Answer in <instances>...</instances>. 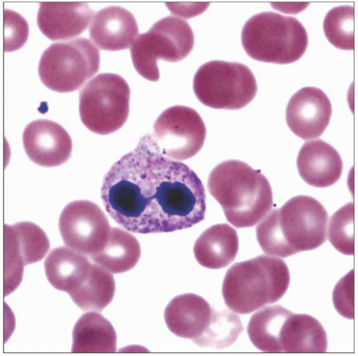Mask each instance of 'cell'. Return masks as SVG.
<instances>
[{
	"mask_svg": "<svg viewBox=\"0 0 358 356\" xmlns=\"http://www.w3.org/2000/svg\"><path fill=\"white\" fill-rule=\"evenodd\" d=\"M115 292L112 273L101 265L92 263L85 280L69 295L84 311L101 312L111 303Z\"/></svg>",
	"mask_w": 358,
	"mask_h": 356,
	"instance_id": "cell-24",
	"label": "cell"
},
{
	"mask_svg": "<svg viewBox=\"0 0 358 356\" xmlns=\"http://www.w3.org/2000/svg\"><path fill=\"white\" fill-rule=\"evenodd\" d=\"M59 229L67 247L92 256L105 247L111 227L97 204L76 201L69 204L59 216Z\"/></svg>",
	"mask_w": 358,
	"mask_h": 356,
	"instance_id": "cell-12",
	"label": "cell"
},
{
	"mask_svg": "<svg viewBox=\"0 0 358 356\" xmlns=\"http://www.w3.org/2000/svg\"><path fill=\"white\" fill-rule=\"evenodd\" d=\"M92 263L82 252L69 247L57 248L45 260V274L53 287L70 294L85 280Z\"/></svg>",
	"mask_w": 358,
	"mask_h": 356,
	"instance_id": "cell-21",
	"label": "cell"
},
{
	"mask_svg": "<svg viewBox=\"0 0 358 356\" xmlns=\"http://www.w3.org/2000/svg\"><path fill=\"white\" fill-rule=\"evenodd\" d=\"M100 62L97 47L88 39L78 38L48 48L41 56L38 73L43 83L51 90L69 93L96 75Z\"/></svg>",
	"mask_w": 358,
	"mask_h": 356,
	"instance_id": "cell-8",
	"label": "cell"
},
{
	"mask_svg": "<svg viewBox=\"0 0 358 356\" xmlns=\"http://www.w3.org/2000/svg\"><path fill=\"white\" fill-rule=\"evenodd\" d=\"M217 315L202 297L192 294L178 295L164 313L168 329L174 335L192 340L198 345L211 328Z\"/></svg>",
	"mask_w": 358,
	"mask_h": 356,
	"instance_id": "cell-16",
	"label": "cell"
},
{
	"mask_svg": "<svg viewBox=\"0 0 358 356\" xmlns=\"http://www.w3.org/2000/svg\"><path fill=\"white\" fill-rule=\"evenodd\" d=\"M4 50L12 52L21 48L28 39L29 25L27 20L19 13L5 10Z\"/></svg>",
	"mask_w": 358,
	"mask_h": 356,
	"instance_id": "cell-28",
	"label": "cell"
},
{
	"mask_svg": "<svg viewBox=\"0 0 358 356\" xmlns=\"http://www.w3.org/2000/svg\"><path fill=\"white\" fill-rule=\"evenodd\" d=\"M238 250L236 231L222 224L205 230L194 244L197 262L204 268L219 270L226 268L236 258Z\"/></svg>",
	"mask_w": 358,
	"mask_h": 356,
	"instance_id": "cell-20",
	"label": "cell"
},
{
	"mask_svg": "<svg viewBox=\"0 0 358 356\" xmlns=\"http://www.w3.org/2000/svg\"><path fill=\"white\" fill-rule=\"evenodd\" d=\"M89 33L100 49L122 50L133 45L138 36V27L130 11L122 7L111 6L95 14Z\"/></svg>",
	"mask_w": 358,
	"mask_h": 356,
	"instance_id": "cell-18",
	"label": "cell"
},
{
	"mask_svg": "<svg viewBox=\"0 0 358 356\" xmlns=\"http://www.w3.org/2000/svg\"><path fill=\"white\" fill-rule=\"evenodd\" d=\"M94 15V11L85 3H41L37 22L49 39L65 41L83 33Z\"/></svg>",
	"mask_w": 358,
	"mask_h": 356,
	"instance_id": "cell-17",
	"label": "cell"
},
{
	"mask_svg": "<svg viewBox=\"0 0 358 356\" xmlns=\"http://www.w3.org/2000/svg\"><path fill=\"white\" fill-rule=\"evenodd\" d=\"M333 108L320 88L305 87L290 99L286 121L290 130L304 140L319 138L329 125Z\"/></svg>",
	"mask_w": 358,
	"mask_h": 356,
	"instance_id": "cell-14",
	"label": "cell"
},
{
	"mask_svg": "<svg viewBox=\"0 0 358 356\" xmlns=\"http://www.w3.org/2000/svg\"><path fill=\"white\" fill-rule=\"evenodd\" d=\"M354 271H350L337 284L334 291V303L343 317L354 319Z\"/></svg>",
	"mask_w": 358,
	"mask_h": 356,
	"instance_id": "cell-29",
	"label": "cell"
},
{
	"mask_svg": "<svg viewBox=\"0 0 358 356\" xmlns=\"http://www.w3.org/2000/svg\"><path fill=\"white\" fill-rule=\"evenodd\" d=\"M248 332L253 345L263 352L322 353L327 349L326 332L316 318L279 305L254 314Z\"/></svg>",
	"mask_w": 358,
	"mask_h": 356,
	"instance_id": "cell-5",
	"label": "cell"
},
{
	"mask_svg": "<svg viewBox=\"0 0 358 356\" xmlns=\"http://www.w3.org/2000/svg\"><path fill=\"white\" fill-rule=\"evenodd\" d=\"M130 99V87L124 78L113 73H101L81 89V121L95 134L114 133L128 120Z\"/></svg>",
	"mask_w": 358,
	"mask_h": 356,
	"instance_id": "cell-9",
	"label": "cell"
},
{
	"mask_svg": "<svg viewBox=\"0 0 358 356\" xmlns=\"http://www.w3.org/2000/svg\"><path fill=\"white\" fill-rule=\"evenodd\" d=\"M50 248L45 232L37 225L22 222L4 226V293L20 285L24 266L38 262Z\"/></svg>",
	"mask_w": 358,
	"mask_h": 356,
	"instance_id": "cell-13",
	"label": "cell"
},
{
	"mask_svg": "<svg viewBox=\"0 0 358 356\" xmlns=\"http://www.w3.org/2000/svg\"><path fill=\"white\" fill-rule=\"evenodd\" d=\"M355 8L351 6L334 8L328 12L323 22L326 38L335 47L342 50H353Z\"/></svg>",
	"mask_w": 358,
	"mask_h": 356,
	"instance_id": "cell-25",
	"label": "cell"
},
{
	"mask_svg": "<svg viewBox=\"0 0 358 356\" xmlns=\"http://www.w3.org/2000/svg\"><path fill=\"white\" fill-rule=\"evenodd\" d=\"M101 198L119 225L138 234L189 229L204 220L206 211L204 187L196 173L164 156L150 134L112 166Z\"/></svg>",
	"mask_w": 358,
	"mask_h": 356,
	"instance_id": "cell-1",
	"label": "cell"
},
{
	"mask_svg": "<svg viewBox=\"0 0 358 356\" xmlns=\"http://www.w3.org/2000/svg\"><path fill=\"white\" fill-rule=\"evenodd\" d=\"M289 283V269L283 259L260 255L231 266L222 294L229 310L246 315L279 301Z\"/></svg>",
	"mask_w": 358,
	"mask_h": 356,
	"instance_id": "cell-4",
	"label": "cell"
},
{
	"mask_svg": "<svg viewBox=\"0 0 358 356\" xmlns=\"http://www.w3.org/2000/svg\"><path fill=\"white\" fill-rule=\"evenodd\" d=\"M23 144L28 157L45 167L64 164L70 159L73 150L72 140L66 130L45 120L34 121L26 127Z\"/></svg>",
	"mask_w": 358,
	"mask_h": 356,
	"instance_id": "cell-15",
	"label": "cell"
},
{
	"mask_svg": "<svg viewBox=\"0 0 358 356\" xmlns=\"http://www.w3.org/2000/svg\"><path fill=\"white\" fill-rule=\"evenodd\" d=\"M194 35L185 20L168 16L157 22L149 31L140 34L131 47L134 66L144 78L158 81V61L177 63L192 51Z\"/></svg>",
	"mask_w": 358,
	"mask_h": 356,
	"instance_id": "cell-7",
	"label": "cell"
},
{
	"mask_svg": "<svg viewBox=\"0 0 358 356\" xmlns=\"http://www.w3.org/2000/svg\"><path fill=\"white\" fill-rule=\"evenodd\" d=\"M72 352L75 353H115L117 336L111 323L96 312L83 315L73 332Z\"/></svg>",
	"mask_w": 358,
	"mask_h": 356,
	"instance_id": "cell-22",
	"label": "cell"
},
{
	"mask_svg": "<svg viewBox=\"0 0 358 356\" xmlns=\"http://www.w3.org/2000/svg\"><path fill=\"white\" fill-rule=\"evenodd\" d=\"M242 43L248 55L256 61L289 64L305 54L308 35L303 24L295 17L263 12L247 21Z\"/></svg>",
	"mask_w": 358,
	"mask_h": 356,
	"instance_id": "cell-6",
	"label": "cell"
},
{
	"mask_svg": "<svg viewBox=\"0 0 358 356\" xmlns=\"http://www.w3.org/2000/svg\"><path fill=\"white\" fill-rule=\"evenodd\" d=\"M207 186L227 221L236 228L254 227L273 208L270 183L260 171L243 162L229 160L217 165Z\"/></svg>",
	"mask_w": 358,
	"mask_h": 356,
	"instance_id": "cell-3",
	"label": "cell"
},
{
	"mask_svg": "<svg viewBox=\"0 0 358 356\" xmlns=\"http://www.w3.org/2000/svg\"><path fill=\"white\" fill-rule=\"evenodd\" d=\"M354 218V203L350 202L332 216L328 228V239L337 250L346 255L355 253Z\"/></svg>",
	"mask_w": 358,
	"mask_h": 356,
	"instance_id": "cell-27",
	"label": "cell"
},
{
	"mask_svg": "<svg viewBox=\"0 0 358 356\" xmlns=\"http://www.w3.org/2000/svg\"><path fill=\"white\" fill-rule=\"evenodd\" d=\"M153 135L161 152L175 161L194 157L202 148L206 129L200 115L193 108L176 106L157 118Z\"/></svg>",
	"mask_w": 358,
	"mask_h": 356,
	"instance_id": "cell-11",
	"label": "cell"
},
{
	"mask_svg": "<svg viewBox=\"0 0 358 356\" xmlns=\"http://www.w3.org/2000/svg\"><path fill=\"white\" fill-rule=\"evenodd\" d=\"M243 330L241 320L237 315L228 311L218 312L211 328L198 346L218 349L227 348L237 340Z\"/></svg>",
	"mask_w": 358,
	"mask_h": 356,
	"instance_id": "cell-26",
	"label": "cell"
},
{
	"mask_svg": "<svg viewBox=\"0 0 358 356\" xmlns=\"http://www.w3.org/2000/svg\"><path fill=\"white\" fill-rule=\"evenodd\" d=\"M92 259L113 274L131 271L141 257V246L136 237L120 228L111 227L108 242Z\"/></svg>",
	"mask_w": 358,
	"mask_h": 356,
	"instance_id": "cell-23",
	"label": "cell"
},
{
	"mask_svg": "<svg viewBox=\"0 0 358 356\" xmlns=\"http://www.w3.org/2000/svg\"><path fill=\"white\" fill-rule=\"evenodd\" d=\"M193 87L202 104L227 110L247 106L258 89L255 75L247 66L222 61L202 65L194 76Z\"/></svg>",
	"mask_w": 358,
	"mask_h": 356,
	"instance_id": "cell-10",
	"label": "cell"
},
{
	"mask_svg": "<svg viewBox=\"0 0 358 356\" xmlns=\"http://www.w3.org/2000/svg\"><path fill=\"white\" fill-rule=\"evenodd\" d=\"M328 219L329 215L317 199L296 196L260 221L257 238L264 253L285 258L324 244Z\"/></svg>",
	"mask_w": 358,
	"mask_h": 356,
	"instance_id": "cell-2",
	"label": "cell"
},
{
	"mask_svg": "<svg viewBox=\"0 0 358 356\" xmlns=\"http://www.w3.org/2000/svg\"><path fill=\"white\" fill-rule=\"evenodd\" d=\"M296 166L302 179L318 188L335 185L343 169L342 158L336 148L320 139L308 141L302 146Z\"/></svg>",
	"mask_w": 358,
	"mask_h": 356,
	"instance_id": "cell-19",
	"label": "cell"
}]
</instances>
